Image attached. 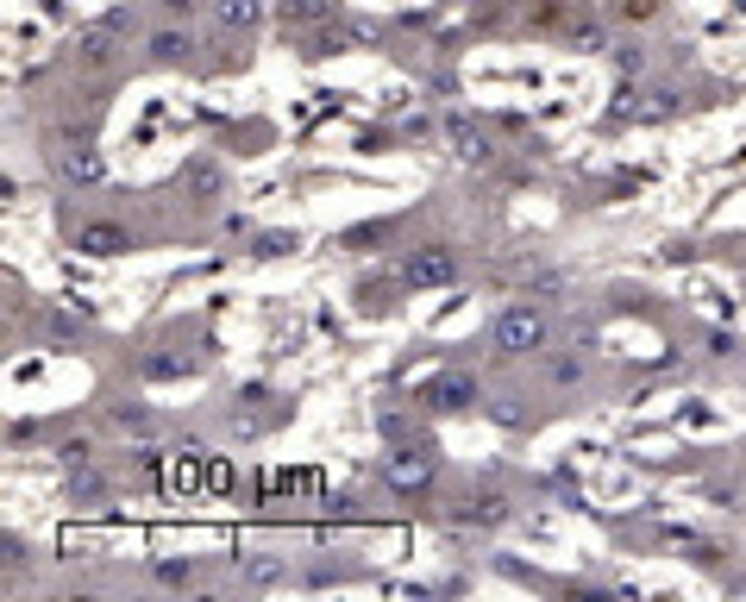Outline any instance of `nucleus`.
<instances>
[{"label": "nucleus", "mask_w": 746, "mask_h": 602, "mask_svg": "<svg viewBox=\"0 0 746 602\" xmlns=\"http://www.w3.org/2000/svg\"><path fill=\"white\" fill-rule=\"evenodd\" d=\"M540 339H546V314H540V308H502L496 327H489V345H496L502 358L540 352Z\"/></svg>", "instance_id": "nucleus-1"}, {"label": "nucleus", "mask_w": 746, "mask_h": 602, "mask_svg": "<svg viewBox=\"0 0 746 602\" xmlns=\"http://www.w3.org/2000/svg\"><path fill=\"white\" fill-rule=\"evenodd\" d=\"M439 132H446V145H452L458 164H489V138H483V126L471 120V113H446Z\"/></svg>", "instance_id": "nucleus-2"}, {"label": "nucleus", "mask_w": 746, "mask_h": 602, "mask_svg": "<svg viewBox=\"0 0 746 602\" xmlns=\"http://www.w3.org/2000/svg\"><path fill=\"white\" fill-rule=\"evenodd\" d=\"M427 402L446 408V414L471 408V402H477V377H471V370H439V377L427 383Z\"/></svg>", "instance_id": "nucleus-3"}, {"label": "nucleus", "mask_w": 746, "mask_h": 602, "mask_svg": "<svg viewBox=\"0 0 746 602\" xmlns=\"http://www.w3.org/2000/svg\"><path fill=\"white\" fill-rule=\"evenodd\" d=\"M452 276H458V270H452V258H446L439 245H421V251L408 258V289H446Z\"/></svg>", "instance_id": "nucleus-4"}, {"label": "nucleus", "mask_w": 746, "mask_h": 602, "mask_svg": "<svg viewBox=\"0 0 746 602\" xmlns=\"http://www.w3.org/2000/svg\"><path fill=\"white\" fill-rule=\"evenodd\" d=\"M76 251H82V258H120V251H126V226L88 220V226H76Z\"/></svg>", "instance_id": "nucleus-5"}, {"label": "nucleus", "mask_w": 746, "mask_h": 602, "mask_svg": "<svg viewBox=\"0 0 746 602\" xmlns=\"http://www.w3.org/2000/svg\"><path fill=\"white\" fill-rule=\"evenodd\" d=\"M214 19L226 32H245V26H258L264 19V0H214Z\"/></svg>", "instance_id": "nucleus-6"}, {"label": "nucleus", "mask_w": 746, "mask_h": 602, "mask_svg": "<svg viewBox=\"0 0 746 602\" xmlns=\"http://www.w3.org/2000/svg\"><path fill=\"white\" fill-rule=\"evenodd\" d=\"M283 19L289 26H326V19H339V0H283Z\"/></svg>", "instance_id": "nucleus-7"}, {"label": "nucleus", "mask_w": 746, "mask_h": 602, "mask_svg": "<svg viewBox=\"0 0 746 602\" xmlns=\"http://www.w3.org/2000/svg\"><path fill=\"white\" fill-rule=\"evenodd\" d=\"M433 471V458H389V465H383V477L395 483V490H408V483H421Z\"/></svg>", "instance_id": "nucleus-8"}, {"label": "nucleus", "mask_w": 746, "mask_h": 602, "mask_svg": "<svg viewBox=\"0 0 746 602\" xmlns=\"http://www.w3.org/2000/svg\"><path fill=\"white\" fill-rule=\"evenodd\" d=\"M63 170L76 176V182H101V176H107V164H101L95 151H69V157H63Z\"/></svg>", "instance_id": "nucleus-9"}, {"label": "nucleus", "mask_w": 746, "mask_h": 602, "mask_svg": "<svg viewBox=\"0 0 746 602\" xmlns=\"http://www.w3.org/2000/svg\"><path fill=\"white\" fill-rule=\"evenodd\" d=\"M251 251H258V258H295V251H301V233H264Z\"/></svg>", "instance_id": "nucleus-10"}, {"label": "nucleus", "mask_w": 746, "mask_h": 602, "mask_svg": "<svg viewBox=\"0 0 746 602\" xmlns=\"http://www.w3.org/2000/svg\"><path fill=\"white\" fill-rule=\"evenodd\" d=\"M189 189H195V195H220V170H214V164H195Z\"/></svg>", "instance_id": "nucleus-11"}, {"label": "nucleus", "mask_w": 746, "mask_h": 602, "mask_svg": "<svg viewBox=\"0 0 746 602\" xmlns=\"http://www.w3.org/2000/svg\"><path fill=\"white\" fill-rule=\"evenodd\" d=\"M151 51H157V57H176V51H189V38H176V32H157V38H151Z\"/></svg>", "instance_id": "nucleus-12"}, {"label": "nucleus", "mask_w": 746, "mask_h": 602, "mask_svg": "<svg viewBox=\"0 0 746 602\" xmlns=\"http://www.w3.org/2000/svg\"><path fill=\"white\" fill-rule=\"evenodd\" d=\"M615 63H621V69H627V76H640V69H646V51H640V44H627V51H621V57H615Z\"/></svg>", "instance_id": "nucleus-13"}, {"label": "nucleus", "mask_w": 746, "mask_h": 602, "mask_svg": "<svg viewBox=\"0 0 746 602\" xmlns=\"http://www.w3.org/2000/svg\"><path fill=\"white\" fill-rule=\"evenodd\" d=\"M621 13L627 19H646V13H659V0H621Z\"/></svg>", "instance_id": "nucleus-14"}, {"label": "nucleus", "mask_w": 746, "mask_h": 602, "mask_svg": "<svg viewBox=\"0 0 746 602\" xmlns=\"http://www.w3.org/2000/svg\"><path fill=\"white\" fill-rule=\"evenodd\" d=\"M163 7H170V13H189V0H163Z\"/></svg>", "instance_id": "nucleus-15"}]
</instances>
